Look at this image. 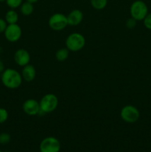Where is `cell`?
Segmentation results:
<instances>
[{"label": "cell", "mask_w": 151, "mask_h": 152, "mask_svg": "<svg viewBox=\"0 0 151 152\" xmlns=\"http://www.w3.org/2000/svg\"><path fill=\"white\" fill-rule=\"evenodd\" d=\"M68 18V25L70 26H77L81 23L84 18V14L82 11L79 9H74L72 10L68 15L67 16Z\"/></svg>", "instance_id": "8fae6325"}, {"label": "cell", "mask_w": 151, "mask_h": 152, "mask_svg": "<svg viewBox=\"0 0 151 152\" xmlns=\"http://www.w3.org/2000/svg\"><path fill=\"white\" fill-rule=\"evenodd\" d=\"M144 25L145 28L151 30V13L147 15L146 17L144 19Z\"/></svg>", "instance_id": "44dd1931"}, {"label": "cell", "mask_w": 151, "mask_h": 152, "mask_svg": "<svg viewBox=\"0 0 151 152\" xmlns=\"http://www.w3.org/2000/svg\"><path fill=\"white\" fill-rule=\"evenodd\" d=\"M10 140H11V137L10 134L6 133V132L0 134V144L1 145H7L10 142Z\"/></svg>", "instance_id": "ac0fdd59"}, {"label": "cell", "mask_w": 151, "mask_h": 152, "mask_svg": "<svg viewBox=\"0 0 151 152\" xmlns=\"http://www.w3.org/2000/svg\"><path fill=\"white\" fill-rule=\"evenodd\" d=\"M5 68H4V65L3 63V62L1 60H0V74L3 72L4 71Z\"/></svg>", "instance_id": "603a6c76"}, {"label": "cell", "mask_w": 151, "mask_h": 152, "mask_svg": "<svg viewBox=\"0 0 151 152\" xmlns=\"http://www.w3.org/2000/svg\"><path fill=\"white\" fill-rule=\"evenodd\" d=\"M120 117L124 122L127 123H134L140 117V112L137 108L132 105H126L120 111Z\"/></svg>", "instance_id": "8992f818"}, {"label": "cell", "mask_w": 151, "mask_h": 152, "mask_svg": "<svg viewBox=\"0 0 151 152\" xmlns=\"http://www.w3.org/2000/svg\"><path fill=\"white\" fill-rule=\"evenodd\" d=\"M48 25L53 31H63L68 25L67 16L61 13H56L51 15L48 19Z\"/></svg>", "instance_id": "5b68a950"}, {"label": "cell", "mask_w": 151, "mask_h": 152, "mask_svg": "<svg viewBox=\"0 0 151 152\" xmlns=\"http://www.w3.org/2000/svg\"><path fill=\"white\" fill-rule=\"evenodd\" d=\"M4 152H9V151H4Z\"/></svg>", "instance_id": "4316f807"}, {"label": "cell", "mask_w": 151, "mask_h": 152, "mask_svg": "<svg viewBox=\"0 0 151 152\" xmlns=\"http://www.w3.org/2000/svg\"><path fill=\"white\" fill-rule=\"evenodd\" d=\"M13 59L16 65L20 67H24L30 64V54L26 49L19 48L16 50L13 55Z\"/></svg>", "instance_id": "30bf717a"}, {"label": "cell", "mask_w": 151, "mask_h": 152, "mask_svg": "<svg viewBox=\"0 0 151 152\" xmlns=\"http://www.w3.org/2000/svg\"><path fill=\"white\" fill-rule=\"evenodd\" d=\"M69 54L70 50L67 48H59V50H56V53H55V57H56V60L59 62H64L68 59Z\"/></svg>", "instance_id": "9a60e30c"}, {"label": "cell", "mask_w": 151, "mask_h": 152, "mask_svg": "<svg viewBox=\"0 0 151 152\" xmlns=\"http://www.w3.org/2000/svg\"><path fill=\"white\" fill-rule=\"evenodd\" d=\"M136 24H137V21L135 19H133V18L130 17L127 19L125 25L128 29H133L136 26Z\"/></svg>", "instance_id": "ffe728a7"}, {"label": "cell", "mask_w": 151, "mask_h": 152, "mask_svg": "<svg viewBox=\"0 0 151 152\" xmlns=\"http://www.w3.org/2000/svg\"><path fill=\"white\" fill-rule=\"evenodd\" d=\"M1 81L4 87L14 90L20 87L23 79L21 73L14 68H5L1 73Z\"/></svg>", "instance_id": "6da1fadb"}, {"label": "cell", "mask_w": 151, "mask_h": 152, "mask_svg": "<svg viewBox=\"0 0 151 152\" xmlns=\"http://www.w3.org/2000/svg\"><path fill=\"white\" fill-rule=\"evenodd\" d=\"M41 113L50 114L53 112L59 105L58 96L54 94H46L39 101Z\"/></svg>", "instance_id": "3957f363"}, {"label": "cell", "mask_w": 151, "mask_h": 152, "mask_svg": "<svg viewBox=\"0 0 151 152\" xmlns=\"http://www.w3.org/2000/svg\"><path fill=\"white\" fill-rule=\"evenodd\" d=\"M20 8V12L23 16H28L32 14L34 11V5L33 3L29 2V1H25L22 4V5L19 7Z\"/></svg>", "instance_id": "5bb4252c"}, {"label": "cell", "mask_w": 151, "mask_h": 152, "mask_svg": "<svg viewBox=\"0 0 151 152\" xmlns=\"http://www.w3.org/2000/svg\"><path fill=\"white\" fill-rule=\"evenodd\" d=\"M86 39L84 36L78 32L70 34L65 40V46L71 52H77L84 48Z\"/></svg>", "instance_id": "7a4b0ae2"}, {"label": "cell", "mask_w": 151, "mask_h": 152, "mask_svg": "<svg viewBox=\"0 0 151 152\" xmlns=\"http://www.w3.org/2000/svg\"><path fill=\"white\" fill-rule=\"evenodd\" d=\"M22 110L28 116H36L41 114L39 102L35 99H28L22 104Z\"/></svg>", "instance_id": "9c48e42d"}, {"label": "cell", "mask_w": 151, "mask_h": 152, "mask_svg": "<svg viewBox=\"0 0 151 152\" xmlns=\"http://www.w3.org/2000/svg\"><path fill=\"white\" fill-rule=\"evenodd\" d=\"M6 1V0H0V3H1V2H5Z\"/></svg>", "instance_id": "d4e9b609"}, {"label": "cell", "mask_w": 151, "mask_h": 152, "mask_svg": "<svg viewBox=\"0 0 151 152\" xmlns=\"http://www.w3.org/2000/svg\"><path fill=\"white\" fill-rule=\"evenodd\" d=\"M4 36L6 39L10 42H16L20 39L22 36V28L17 23L7 25L4 32Z\"/></svg>", "instance_id": "ba28073f"}, {"label": "cell", "mask_w": 151, "mask_h": 152, "mask_svg": "<svg viewBox=\"0 0 151 152\" xmlns=\"http://www.w3.org/2000/svg\"><path fill=\"white\" fill-rule=\"evenodd\" d=\"M25 1H29V2H31V3H33V4H35V3H36L37 1H38V0H25Z\"/></svg>", "instance_id": "cb8c5ba5"}, {"label": "cell", "mask_w": 151, "mask_h": 152, "mask_svg": "<svg viewBox=\"0 0 151 152\" xmlns=\"http://www.w3.org/2000/svg\"><path fill=\"white\" fill-rule=\"evenodd\" d=\"M5 2L10 9L15 10L22 5V4L23 3V0H6Z\"/></svg>", "instance_id": "e0dca14e"}, {"label": "cell", "mask_w": 151, "mask_h": 152, "mask_svg": "<svg viewBox=\"0 0 151 152\" xmlns=\"http://www.w3.org/2000/svg\"><path fill=\"white\" fill-rule=\"evenodd\" d=\"M19 18L18 13L13 9H10L9 10H7L4 16V19L8 25L16 24L19 21Z\"/></svg>", "instance_id": "4fadbf2b"}, {"label": "cell", "mask_w": 151, "mask_h": 152, "mask_svg": "<svg viewBox=\"0 0 151 152\" xmlns=\"http://www.w3.org/2000/svg\"><path fill=\"white\" fill-rule=\"evenodd\" d=\"M90 4L95 10H103L107 5V0H90Z\"/></svg>", "instance_id": "2e32d148"}, {"label": "cell", "mask_w": 151, "mask_h": 152, "mask_svg": "<svg viewBox=\"0 0 151 152\" xmlns=\"http://www.w3.org/2000/svg\"><path fill=\"white\" fill-rule=\"evenodd\" d=\"M130 13L131 17L136 21L144 20L148 14L147 6L144 1L142 0H136L130 5Z\"/></svg>", "instance_id": "277c9868"}, {"label": "cell", "mask_w": 151, "mask_h": 152, "mask_svg": "<svg viewBox=\"0 0 151 152\" xmlns=\"http://www.w3.org/2000/svg\"><path fill=\"white\" fill-rule=\"evenodd\" d=\"M7 25H8V24L7 23L5 19H2V18H0V34H1V33L4 34Z\"/></svg>", "instance_id": "7402d4cb"}, {"label": "cell", "mask_w": 151, "mask_h": 152, "mask_svg": "<svg viewBox=\"0 0 151 152\" xmlns=\"http://www.w3.org/2000/svg\"><path fill=\"white\" fill-rule=\"evenodd\" d=\"M60 150V141L55 137H47L40 142V152H59Z\"/></svg>", "instance_id": "52a82bcc"}, {"label": "cell", "mask_w": 151, "mask_h": 152, "mask_svg": "<svg viewBox=\"0 0 151 152\" xmlns=\"http://www.w3.org/2000/svg\"><path fill=\"white\" fill-rule=\"evenodd\" d=\"M9 117L8 111L4 108H0V124H3L7 120Z\"/></svg>", "instance_id": "d6986e66"}, {"label": "cell", "mask_w": 151, "mask_h": 152, "mask_svg": "<svg viewBox=\"0 0 151 152\" xmlns=\"http://www.w3.org/2000/svg\"><path fill=\"white\" fill-rule=\"evenodd\" d=\"M0 152H2V151H1V150H0Z\"/></svg>", "instance_id": "484cf974"}, {"label": "cell", "mask_w": 151, "mask_h": 152, "mask_svg": "<svg viewBox=\"0 0 151 152\" xmlns=\"http://www.w3.org/2000/svg\"><path fill=\"white\" fill-rule=\"evenodd\" d=\"M21 74L23 80L28 83H30L33 81L36 77V70L33 65L28 64L23 67Z\"/></svg>", "instance_id": "7c38bea8"}]
</instances>
